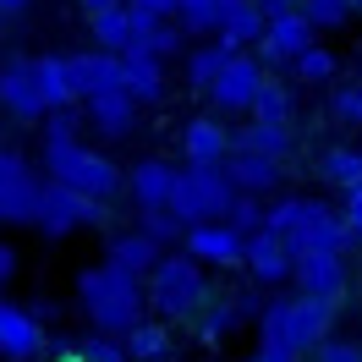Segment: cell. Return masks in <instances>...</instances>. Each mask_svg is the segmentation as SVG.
I'll use <instances>...</instances> for the list:
<instances>
[{"mask_svg": "<svg viewBox=\"0 0 362 362\" xmlns=\"http://www.w3.org/2000/svg\"><path fill=\"white\" fill-rule=\"evenodd\" d=\"M45 176L71 187V192H83V198H99V204L127 192V170L110 154H99L93 143H83V127H77L71 110L45 115Z\"/></svg>", "mask_w": 362, "mask_h": 362, "instance_id": "obj_1", "label": "cell"}, {"mask_svg": "<svg viewBox=\"0 0 362 362\" xmlns=\"http://www.w3.org/2000/svg\"><path fill=\"white\" fill-rule=\"evenodd\" d=\"M77 308L88 313V324L99 335H127L148 318V291L143 274L115 269V264H93L77 274Z\"/></svg>", "mask_w": 362, "mask_h": 362, "instance_id": "obj_2", "label": "cell"}, {"mask_svg": "<svg viewBox=\"0 0 362 362\" xmlns=\"http://www.w3.org/2000/svg\"><path fill=\"white\" fill-rule=\"evenodd\" d=\"M335 329V302H324V296H269L264 308H258V335L264 346L274 351H291L296 362L313 357L318 340H329Z\"/></svg>", "mask_w": 362, "mask_h": 362, "instance_id": "obj_3", "label": "cell"}, {"mask_svg": "<svg viewBox=\"0 0 362 362\" xmlns=\"http://www.w3.org/2000/svg\"><path fill=\"white\" fill-rule=\"evenodd\" d=\"M264 230H274L291 247V258L351 247V230L340 220V209L318 204V198H274V204H264Z\"/></svg>", "mask_w": 362, "mask_h": 362, "instance_id": "obj_4", "label": "cell"}, {"mask_svg": "<svg viewBox=\"0 0 362 362\" xmlns=\"http://www.w3.org/2000/svg\"><path fill=\"white\" fill-rule=\"evenodd\" d=\"M143 291H148V313L165 318V324H192L198 308L214 296V291H209V269L187 247H181V252H165L154 269H148Z\"/></svg>", "mask_w": 362, "mask_h": 362, "instance_id": "obj_5", "label": "cell"}, {"mask_svg": "<svg viewBox=\"0 0 362 362\" xmlns=\"http://www.w3.org/2000/svg\"><path fill=\"white\" fill-rule=\"evenodd\" d=\"M236 204V181L226 165H181L176 170V192H170V214L187 226H204V220H226Z\"/></svg>", "mask_w": 362, "mask_h": 362, "instance_id": "obj_6", "label": "cell"}, {"mask_svg": "<svg viewBox=\"0 0 362 362\" xmlns=\"http://www.w3.org/2000/svg\"><path fill=\"white\" fill-rule=\"evenodd\" d=\"M93 226H105V204H99V198H83V192H71V187L45 176L33 230H39L45 242H71L77 230H93Z\"/></svg>", "mask_w": 362, "mask_h": 362, "instance_id": "obj_7", "label": "cell"}, {"mask_svg": "<svg viewBox=\"0 0 362 362\" xmlns=\"http://www.w3.org/2000/svg\"><path fill=\"white\" fill-rule=\"evenodd\" d=\"M39 192H45V176L33 170V159L17 148H0V226H33Z\"/></svg>", "mask_w": 362, "mask_h": 362, "instance_id": "obj_8", "label": "cell"}, {"mask_svg": "<svg viewBox=\"0 0 362 362\" xmlns=\"http://www.w3.org/2000/svg\"><path fill=\"white\" fill-rule=\"evenodd\" d=\"M264 77H269V71H264V61H258L252 49H236V55H230V66L220 71V77H214V88L204 93L209 110L220 115V121H230V115H247L252 99H258V88H264Z\"/></svg>", "mask_w": 362, "mask_h": 362, "instance_id": "obj_9", "label": "cell"}, {"mask_svg": "<svg viewBox=\"0 0 362 362\" xmlns=\"http://www.w3.org/2000/svg\"><path fill=\"white\" fill-rule=\"evenodd\" d=\"M181 247L192 252L204 269H242V258H247V236L230 226V220H204V226H187Z\"/></svg>", "mask_w": 362, "mask_h": 362, "instance_id": "obj_10", "label": "cell"}, {"mask_svg": "<svg viewBox=\"0 0 362 362\" xmlns=\"http://www.w3.org/2000/svg\"><path fill=\"white\" fill-rule=\"evenodd\" d=\"M0 115H11V121H45L49 115L39 77H33V55H11L0 66Z\"/></svg>", "mask_w": 362, "mask_h": 362, "instance_id": "obj_11", "label": "cell"}, {"mask_svg": "<svg viewBox=\"0 0 362 362\" xmlns=\"http://www.w3.org/2000/svg\"><path fill=\"white\" fill-rule=\"evenodd\" d=\"M39 351H45V318L28 302L0 296V362H33Z\"/></svg>", "mask_w": 362, "mask_h": 362, "instance_id": "obj_12", "label": "cell"}, {"mask_svg": "<svg viewBox=\"0 0 362 362\" xmlns=\"http://www.w3.org/2000/svg\"><path fill=\"white\" fill-rule=\"evenodd\" d=\"M308 45H318L313 23H308L302 11H286V17H274V23L264 28V39L252 45V55L264 61V71H280V66H291Z\"/></svg>", "mask_w": 362, "mask_h": 362, "instance_id": "obj_13", "label": "cell"}, {"mask_svg": "<svg viewBox=\"0 0 362 362\" xmlns=\"http://www.w3.org/2000/svg\"><path fill=\"white\" fill-rule=\"evenodd\" d=\"M258 308H264V302H258L252 291H242V296H209L204 308H198V318H192V329H198L204 346H220V340H230L247 318L258 324Z\"/></svg>", "mask_w": 362, "mask_h": 362, "instance_id": "obj_14", "label": "cell"}, {"mask_svg": "<svg viewBox=\"0 0 362 362\" xmlns=\"http://www.w3.org/2000/svg\"><path fill=\"white\" fill-rule=\"evenodd\" d=\"M137 115H143V105H137L127 88H110V93L83 99V127H88V132H99L105 143L132 137V132H137Z\"/></svg>", "mask_w": 362, "mask_h": 362, "instance_id": "obj_15", "label": "cell"}, {"mask_svg": "<svg viewBox=\"0 0 362 362\" xmlns=\"http://www.w3.org/2000/svg\"><path fill=\"white\" fill-rule=\"evenodd\" d=\"M291 286L302 296H324V302H340L346 286H351V269H346V252H302L291 269Z\"/></svg>", "mask_w": 362, "mask_h": 362, "instance_id": "obj_16", "label": "cell"}, {"mask_svg": "<svg viewBox=\"0 0 362 362\" xmlns=\"http://www.w3.org/2000/svg\"><path fill=\"white\" fill-rule=\"evenodd\" d=\"M242 269L252 274V286L280 291V286H291L296 258H291V247H286L274 230H252V236H247V258H242Z\"/></svg>", "mask_w": 362, "mask_h": 362, "instance_id": "obj_17", "label": "cell"}, {"mask_svg": "<svg viewBox=\"0 0 362 362\" xmlns=\"http://www.w3.org/2000/svg\"><path fill=\"white\" fill-rule=\"evenodd\" d=\"M176 143H181V159H187V165H226L230 159V127L220 115H187Z\"/></svg>", "mask_w": 362, "mask_h": 362, "instance_id": "obj_18", "label": "cell"}, {"mask_svg": "<svg viewBox=\"0 0 362 362\" xmlns=\"http://www.w3.org/2000/svg\"><path fill=\"white\" fill-rule=\"evenodd\" d=\"M66 71H71V93H77V105L83 99H93V93H110L121 88V55H110V49H77V55H66Z\"/></svg>", "mask_w": 362, "mask_h": 362, "instance_id": "obj_19", "label": "cell"}, {"mask_svg": "<svg viewBox=\"0 0 362 362\" xmlns=\"http://www.w3.org/2000/svg\"><path fill=\"white\" fill-rule=\"evenodd\" d=\"M176 170L181 165H170V159H137L132 170H127V198L137 204V214L143 209H170V192H176Z\"/></svg>", "mask_w": 362, "mask_h": 362, "instance_id": "obj_20", "label": "cell"}, {"mask_svg": "<svg viewBox=\"0 0 362 362\" xmlns=\"http://www.w3.org/2000/svg\"><path fill=\"white\" fill-rule=\"evenodd\" d=\"M230 181H236V192H247V198H269L280 176H286V159H269V154H252V148H230L226 159Z\"/></svg>", "mask_w": 362, "mask_h": 362, "instance_id": "obj_21", "label": "cell"}, {"mask_svg": "<svg viewBox=\"0 0 362 362\" xmlns=\"http://www.w3.org/2000/svg\"><path fill=\"white\" fill-rule=\"evenodd\" d=\"M121 88L137 105H159L165 99V61L148 49H121Z\"/></svg>", "mask_w": 362, "mask_h": 362, "instance_id": "obj_22", "label": "cell"}, {"mask_svg": "<svg viewBox=\"0 0 362 362\" xmlns=\"http://www.w3.org/2000/svg\"><path fill=\"white\" fill-rule=\"evenodd\" d=\"M159 258H165V247H159L154 236H143V230H121V236H110V247H105V264H115V269H132L148 280V269H154Z\"/></svg>", "mask_w": 362, "mask_h": 362, "instance_id": "obj_23", "label": "cell"}, {"mask_svg": "<svg viewBox=\"0 0 362 362\" xmlns=\"http://www.w3.org/2000/svg\"><path fill=\"white\" fill-rule=\"evenodd\" d=\"M264 11H258V0H226V17H220V45H230V49H252L258 39H264Z\"/></svg>", "mask_w": 362, "mask_h": 362, "instance_id": "obj_24", "label": "cell"}, {"mask_svg": "<svg viewBox=\"0 0 362 362\" xmlns=\"http://www.w3.org/2000/svg\"><path fill=\"white\" fill-rule=\"evenodd\" d=\"M88 39H93V49H110V55L132 49V39H137L132 6H105V11H88Z\"/></svg>", "mask_w": 362, "mask_h": 362, "instance_id": "obj_25", "label": "cell"}, {"mask_svg": "<svg viewBox=\"0 0 362 362\" xmlns=\"http://www.w3.org/2000/svg\"><path fill=\"white\" fill-rule=\"evenodd\" d=\"M230 55H236V49H230V45H220V39H214V45H187V55H181L187 88L209 93V88H214V77H220V71L230 66Z\"/></svg>", "mask_w": 362, "mask_h": 362, "instance_id": "obj_26", "label": "cell"}, {"mask_svg": "<svg viewBox=\"0 0 362 362\" xmlns=\"http://www.w3.org/2000/svg\"><path fill=\"white\" fill-rule=\"evenodd\" d=\"M230 148H252V154H269V159H286L296 148V132L291 127H274V121H252L230 132Z\"/></svg>", "mask_w": 362, "mask_h": 362, "instance_id": "obj_27", "label": "cell"}, {"mask_svg": "<svg viewBox=\"0 0 362 362\" xmlns=\"http://www.w3.org/2000/svg\"><path fill=\"white\" fill-rule=\"evenodd\" d=\"M127 357L132 362H170V351H176V346H170V324H165V318H143V324H137V329H127Z\"/></svg>", "mask_w": 362, "mask_h": 362, "instance_id": "obj_28", "label": "cell"}, {"mask_svg": "<svg viewBox=\"0 0 362 362\" xmlns=\"http://www.w3.org/2000/svg\"><path fill=\"white\" fill-rule=\"evenodd\" d=\"M33 77H39V93H45L49 110H71L77 93H71V71L66 55H33Z\"/></svg>", "mask_w": 362, "mask_h": 362, "instance_id": "obj_29", "label": "cell"}, {"mask_svg": "<svg viewBox=\"0 0 362 362\" xmlns=\"http://www.w3.org/2000/svg\"><path fill=\"white\" fill-rule=\"evenodd\" d=\"M318 181H329V187H357L362 181V148H351V143H329L324 154H318Z\"/></svg>", "mask_w": 362, "mask_h": 362, "instance_id": "obj_30", "label": "cell"}, {"mask_svg": "<svg viewBox=\"0 0 362 362\" xmlns=\"http://www.w3.org/2000/svg\"><path fill=\"white\" fill-rule=\"evenodd\" d=\"M226 17V0H176V28L187 39H214Z\"/></svg>", "mask_w": 362, "mask_h": 362, "instance_id": "obj_31", "label": "cell"}, {"mask_svg": "<svg viewBox=\"0 0 362 362\" xmlns=\"http://www.w3.org/2000/svg\"><path fill=\"white\" fill-rule=\"evenodd\" d=\"M252 121H274V127H291L296 121V93L280 83V77H264V88H258V99H252Z\"/></svg>", "mask_w": 362, "mask_h": 362, "instance_id": "obj_32", "label": "cell"}, {"mask_svg": "<svg viewBox=\"0 0 362 362\" xmlns=\"http://www.w3.org/2000/svg\"><path fill=\"white\" fill-rule=\"evenodd\" d=\"M291 71L308 83V88H324V83L340 71V61H335V49H329V45H308V49L291 61Z\"/></svg>", "mask_w": 362, "mask_h": 362, "instance_id": "obj_33", "label": "cell"}, {"mask_svg": "<svg viewBox=\"0 0 362 362\" xmlns=\"http://www.w3.org/2000/svg\"><path fill=\"white\" fill-rule=\"evenodd\" d=\"M296 11L313 23V33H335V28H346L351 17H357L351 0H296Z\"/></svg>", "mask_w": 362, "mask_h": 362, "instance_id": "obj_34", "label": "cell"}, {"mask_svg": "<svg viewBox=\"0 0 362 362\" xmlns=\"http://www.w3.org/2000/svg\"><path fill=\"white\" fill-rule=\"evenodd\" d=\"M137 230H143V236H154L159 247L170 252L181 236H187V220H176L170 209H143V214H137Z\"/></svg>", "mask_w": 362, "mask_h": 362, "instance_id": "obj_35", "label": "cell"}, {"mask_svg": "<svg viewBox=\"0 0 362 362\" xmlns=\"http://www.w3.org/2000/svg\"><path fill=\"white\" fill-rule=\"evenodd\" d=\"M77 351H83L88 362H132L127 357V340L121 335H99V329H88V335L77 340Z\"/></svg>", "mask_w": 362, "mask_h": 362, "instance_id": "obj_36", "label": "cell"}, {"mask_svg": "<svg viewBox=\"0 0 362 362\" xmlns=\"http://www.w3.org/2000/svg\"><path fill=\"white\" fill-rule=\"evenodd\" d=\"M230 226L242 230V236H252V230H264V198H247V192H236V204H230L226 214Z\"/></svg>", "mask_w": 362, "mask_h": 362, "instance_id": "obj_37", "label": "cell"}, {"mask_svg": "<svg viewBox=\"0 0 362 362\" xmlns=\"http://www.w3.org/2000/svg\"><path fill=\"white\" fill-rule=\"evenodd\" d=\"M313 362H362V340H346V335H329V340H318Z\"/></svg>", "mask_w": 362, "mask_h": 362, "instance_id": "obj_38", "label": "cell"}, {"mask_svg": "<svg viewBox=\"0 0 362 362\" xmlns=\"http://www.w3.org/2000/svg\"><path fill=\"white\" fill-rule=\"evenodd\" d=\"M329 110H335V121H362V83L335 88V93H329Z\"/></svg>", "mask_w": 362, "mask_h": 362, "instance_id": "obj_39", "label": "cell"}, {"mask_svg": "<svg viewBox=\"0 0 362 362\" xmlns=\"http://www.w3.org/2000/svg\"><path fill=\"white\" fill-rule=\"evenodd\" d=\"M340 220H346V230H351V242H362V181H357V187H346Z\"/></svg>", "mask_w": 362, "mask_h": 362, "instance_id": "obj_40", "label": "cell"}, {"mask_svg": "<svg viewBox=\"0 0 362 362\" xmlns=\"http://www.w3.org/2000/svg\"><path fill=\"white\" fill-rule=\"evenodd\" d=\"M17 269H23L17 247H11V242H0V286H11V280H17Z\"/></svg>", "mask_w": 362, "mask_h": 362, "instance_id": "obj_41", "label": "cell"}, {"mask_svg": "<svg viewBox=\"0 0 362 362\" xmlns=\"http://www.w3.org/2000/svg\"><path fill=\"white\" fill-rule=\"evenodd\" d=\"M127 6L143 17H176V0H127Z\"/></svg>", "mask_w": 362, "mask_h": 362, "instance_id": "obj_42", "label": "cell"}, {"mask_svg": "<svg viewBox=\"0 0 362 362\" xmlns=\"http://www.w3.org/2000/svg\"><path fill=\"white\" fill-rule=\"evenodd\" d=\"M258 11H264V23H274V17L296 11V0H258Z\"/></svg>", "mask_w": 362, "mask_h": 362, "instance_id": "obj_43", "label": "cell"}, {"mask_svg": "<svg viewBox=\"0 0 362 362\" xmlns=\"http://www.w3.org/2000/svg\"><path fill=\"white\" fill-rule=\"evenodd\" d=\"M242 362H296L291 351H274V346H258V351H247Z\"/></svg>", "mask_w": 362, "mask_h": 362, "instance_id": "obj_44", "label": "cell"}, {"mask_svg": "<svg viewBox=\"0 0 362 362\" xmlns=\"http://www.w3.org/2000/svg\"><path fill=\"white\" fill-rule=\"evenodd\" d=\"M105 6H127V0H83V11H105Z\"/></svg>", "mask_w": 362, "mask_h": 362, "instance_id": "obj_45", "label": "cell"}, {"mask_svg": "<svg viewBox=\"0 0 362 362\" xmlns=\"http://www.w3.org/2000/svg\"><path fill=\"white\" fill-rule=\"evenodd\" d=\"M55 362H88V357H83L77 346H66V351H61V357H55Z\"/></svg>", "mask_w": 362, "mask_h": 362, "instance_id": "obj_46", "label": "cell"}, {"mask_svg": "<svg viewBox=\"0 0 362 362\" xmlns=\"http://www.w3.org/2000/svg\"><path fill=\"white\" fill-rule=\"evenodd\" d=\"M23 6H33V0H0V17H6V11H23Z\"/></svg>", "mask_w": 362, "mask_h": 362, "instance_id": "obj_47", "label": "cell"}, {"mask_svg": "<svg viewBox=\"0 0 362 362\" xmlns=\"http://www.w3.org/2000/svg\"><path fill=\"white\" fill-rule=\"evenodd\" d=\"M0 148H6V127H0Z\"/></svg>", "mask_w": 362, "mask_h": 362, "instance_id": "obj_48", "label": "cell"}, {"mask_svg": "<svg viewBox=\"0 0 362 362\" xmlns=\"http://www.w3.org/2000/svg\"><path fill=\"white\" fill-rule=\"evenodd\" d=\"M351 6H357V11H362V0H351Z\"/></svg>", "mask_w": 362, "mask_h": 362, "instance_id": "obj_49", "label": "cell"}]
</instances>
